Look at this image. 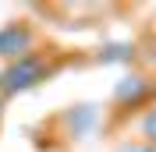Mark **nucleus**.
Returning <instances> with one entry per match:
<instances>
[{"instance_id":"1","label":"nucleus","mask_w":156,"mask_h":152,"mask_svg":"<svg viewBox=\"0 0 156 152\" xmlns=\"http://www.w3.org/2000/svg\"><path fill=\"white\" fill-rule=\"evenodd\" d=\"M53 67H50V60L43 57V53H29V57H18V60H11L4 71H0V88L7 95L14 92H25V88L39 85L43 78L50 74Z\"/></svg>"},{"instance_id":"2","label":"nucleus","mask_w":156,"mask_h":152,"mask_svg":"<svg viewBox=\"0 0 156 152\" xmlns=\"http://www.w3.org/2000/svg\"><path fill=\"white\" fill-rule=\"evenodd\" d=\"M32 46H36V32L25 21H11V25L0 29V57H7V60L29 57Z\"/></svg>"},{"instance_id":"3","label":"nucleus","mask_w":156,"mask_h":152,"mask_svg":"<svg viewBox=\"0 0 156 152\" xmlns=\"http://www.w3.org/2000/svg\"><path fill=\"white\" fill-rule=\"evenodd\" d=\"M146 95H149V81L142 74H131V78H124V81L117 85V103L121 106H124L128 99H131V103H142Z\"/></svg>"},{"instance_id":"4","label":"nucleus","mask_w":156,"mask_h":152,"mask_svg":"<svg viewBox=\"0 0 156 152\" xmlns=\"http://www.w3.org/2000/svg\"><path fill=\"white\" fill-rule=\"evenodd\" d=\"M142 134H146L149 142L156 145V106H153V110L146 113V120H142Z\"/></svg>"},{"instance_id":"5","label":"nucleus","mask_w":156,"mask_h":152,"mask_svg":"<svg viewBox=\"0 0 156 152\" xmlns=\"http://www.w3.org/2000/svg\"><path fill=\"white\" fill-rule=\"evenodd\" d=\"M124 57H131L128 46H114V53H103V60H124Z\"/></svg>"},{"instance_id":"6","label":"nucleus","mask_w":156,"mask_h":152,"mask_svg":"<svg viewBox=\"0 0 156 152\" xmlns=\"http://www.w3.org/2000/svg\"><path fill=\"white\" fill-rule=\"evenodd\" d=\"M121 152H156L153 145H128V149H121Z\"/></svg>"}]
</instances>
